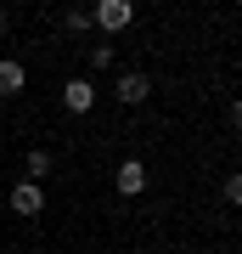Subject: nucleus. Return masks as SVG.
Returning a JSON list of instances; mask_svg holds the SVG:
<instances>
[{
    "label": "nucleus",
    "mask_w": 242,
    "mask_h": 254,
    "mask_svg": "<svg viewBox=\"0 0 242 254\" xmlns=\"http://www.w3.org/2000/svg\"><path fill=\"white\" fill-rule=\"evenodd\" d=\"M6 28H11V11H6V6H0V34H6Z\"/></svg>",
    "instance_id": "nucleus-12"
},
{
    "label": "nucleus",
    "mask_w": 242,
    "mask_h": 254,
    "mask_svg": "<svg viewBox=\"0 0 242 254\" xmlns=\"http://www.w3.org/2000/svg\"><path fill=\"white\" fill-rule=\"evenodd\" d=\"M113 96L124 102V108H141V102L152 96V79H146V73H124V79L113 85Z\"/></svg>",
    "instance_id": "nucleus-3"
},
{
    "label": "nucleus",
    "mask_w": 242,
    "mask_h": 254,
    "mask_svg": "<svg viewBox=\"0 0 242 254\" xmlns=\"http://www.w3.org/2000/svg\"><path fill=\"white\" fill-rule=\"evenodd\" d=\"M45 175H51V153L34 147V153H28V181H45Z\"/></svg>",
    "instance_id": "nucleus-7"
},
{
    "label": "nucleus",
    "mask_w": 242,
    "mask_h": 254,
    "mask_svg": "<svg viewBox=\"0 0 242 254\" xmlns=\"http://www.w3.org/2000/svg\"><path fill=\"white\" fill-rule=\"evenodd\" d=\"M90 23H101L107 34H118V28L135 23V6L130 0H101V6H90Z\"/></svg>",
    "instance_id": "nucleus-1"
},
{
    "label": "nucleus",
    "mask_w": 242,
    "mask_h": 254,
    "mask_svg": "<svg viewBox=\"0 0 242 254\" xmlns=\"http://www.w3.org/2000/svg\"><path fill=\"white\" fill-rule=\"evenodd\" d=\"M113 63H118L113 46H96V51H90V68H113Z\"/></svg>",
    "instance_id": "nucleus-10"
},
{
    "label": "nucleus",
    "mask_w": 242,
    "mask_h": 254,
    "mask_svg": "<svg viewBox=\"0 0 242 254\" xmlns=\"http://www.w3.org/2000/svg\"><path fill=\"white\" fill-rule=\"evenodd\" d=\"M225 203H237V209H242V170H237V175H225Z\"/></svg>",
    "instance_id": "nucleus-9"
},
{
    "label": "nucleus",
    "mask_w": 242,
    "mask_h": 254,
    "mask_svg": "<svg viewBox=\"0 0 242 254\" xmlns=\"http://www.w3.org/2000/svg\"><path fill=\"white\" fill-rule=\"evenodd\" d=\"M62 23L79 34V28H90V11H85V6H68V11H62Z\"/></svg>",
    "instance_id": "nucleus-8"
},
{
    "label": "nucleus",
    "mask_w": 242,
    "mask_h": 254,
    "mask_svg": "<svg viewBox=\"0 0 242 254\" xmlns=\"http://www.w3.org/2000/svg\"><path fill=\"white\" fill-rule=\"evenodd\" d=\"M11 209H17V215H40L45 209V187L40 181H17L11 187Z\"/></svg>",
    "instance_id": "nucleus-5"
},
{
    "label": "nucleus",
    "mask_w": 242,
    "mask_h": 254,
    "mask_svg": "<svg viewBox=\"0 0 242 254\" xmlns=\"http://www.w3.org/2000/svg\"><path fill=\"white\" fill-rule=\"evenodd\" d=\"M62 108L68 113H90V108H96V85H90V79H68L62 85Z\"/></svg>",
    "instance_id": "nucleus-4"
},
{
    "label": "nucleus",
    "mask_w": 242,
    "mask_h": 254,
    "mask_svg": "<svg viewBox=\"0 0 242 254\" xmlns=\"http://www.w3.org/2000/svg\"><path fill=\"white\" fill-rule=\"evenodd\" d=\"M23 85H28V68L11 63V57H0V96H17Z\"/></svg>",
    "instance_id": "nucleus-6"
},
{
    "label": "nucleus",
    "mask_w": 242,
    "mask_h": 254,
    "mask_svg": "<svg viewBox=\"0 0 242 254\" xmlns=\"http://www.w3.org/2000/svg\"><path fill=\"white\" fill-rule=\"evenodd\" d=\"M113 187L124 192V198H141V192H146V164H141V158H124L118 175H113Z\"/></svg>",
    "instance_id": "nucleus-2"
},
{
    "label": "nucleus",
    "mask_w": 242,
    "mask_h": 254,
    "mask_svg": "<svg viewBox=\"0 0 242 254\" xmlns=\"http://www.w3.org/2000/svg\"><path fill=\"white\" fill-rule=\"evenodd\" d=\"M231 125H237V130H242V96H237V102H231Z\"/></svg>",
    "instance_id": "nucleus-11"
}]
</instances>
